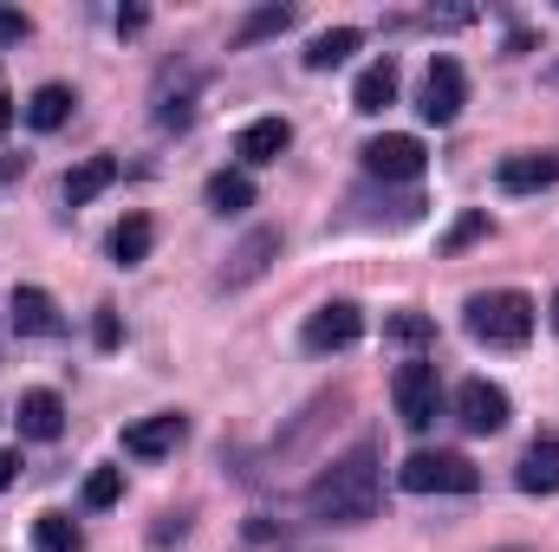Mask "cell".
<instances>
[{"label":"cell","mask_w":559,"mask_h":552,"mask_svg":"<svg viewBox=\"0 0 559 552\" xmlns=\"http://www.w3.org/2000/svg\"><path fill=\"white\" fill-rule=\"evenodd\" d=\"M481 235H488V215L475 208V215H462V221L449 228V241H442V248H449V254H462V248H468V241H481Z\"/></svg>","instance_id":"cell-26"},{"label":"cell","mask_w":559,"mask_h":552,"mask_svg":"<svg viewBox=\"0 0 559 552\" xmlns=\"http://www.w3.org/2000/svg\"><path fill=\"white\" fill-rule=\"evenodd\" d=\"M189 435V422L176 410L163 416H143V422H131L124 429V455H138V461H156V455H176V442Z\"/></svg>","instance_id":"cell-11"},{"label":"cell","mask_w":559,"mask_h":552,"mask_svg":"<svg viewBox=\"0 0 559 552\" xmlns=\"http://www.w3.org/2000/svg\"><path fill=\"white\" fill-rule=\"evenodd\" d=\"M495 182H501L508 195H540V189H554V182H559V156H547V149L508 156V163L495 169Z\"/></svg>","instance_id":"cell-13"},{"label":"cell","mask_w":559,"mask_h":552,"mask_svg":"<svg viewBox=\"0 0 559 552\" xmlns=\"http://www.w3.org/2000/svg\"><path fill=\"white\" fill-rule=\"evenodd\" d=\"M293 20H299V13H293V7H280V0H274V7H254V13L235 26V46H261V39H280Z\"/></svg>","instance_id":"cell-22"},{"label":"cell","mask_w":559,"mask_h":552,"mask_svg":"<svg viewBox=\"0 0 559 552\" xmlns=\"http://www.w3.org/2000/svg\"><path fill=\"white\" fill-rule=\"evenodd\" d=\"M150 241H156L150 215H124V221L111 228V261H118V267H138V261H150Z\"/></svg>","instance_id":"cell-21"},{"label":"cell","mask_w":559,"mask_h":552,"mask_svg":"<svg viewBox=\"0 0 559 552\" xmlns=\"http://www.w3.org/2000/svg\"><path fill=\"white\" fill-rule=\"evenodd\" d=\"M358 156H365V176H378V182H417L429 163V149L417 137H371Z\"/></svg>","instance_id":"cell-9"},{"label":"cell","mask_w":559,"mask_h":552,"mask_svg":"<svg viewBox=\"0 0 559 552\" xmlns=\"http://www.w3.org/2000/svg\"><path fill=\"white\" fill-rule=\"evenodd\" d=\"M358 46H365L358 26H332V33H319V39L306 46V72H332V65H345Z\"/></svg>","instance_id":"cell-18"},{"label":"cell","mask_w":559,"mask_h":552,"mask_svg":"<svg viewBox=\"0 0 559 552\" xmlns=\"http://www.w3.org/2000/svg\"><path fill=\"white\" fill-rule=\"evenodd\" d=\"M554 332H559V292H554Z\"/></svg>","instance_id":"cell-32"},{"label":"cell","mask_w":559,"mask_h":552,"mask_svg":"<svg viewBox=\"0 0 559 552\" xmlns=\"http://www.w3.org/2000/svg\"><path fill=\"white\" fill-rule=\"evenodd\" d=\"M554 79H559V65H554Z\"/></svg>","instance_id":"cell-33"},{"label":"cell","mask_w":559,"mask_h":552,"mask_svg":"<svg viewBox=\"0 0 559 552\" xmlns=\"http://www.w3.org/2000/svg\"><path fill=\"white\" fill-rule=\"evenodd\" d=\"M286 143H293V124H286V118H254V124H241L235 156H241V163H280Z\"/></svg>","instance_id":"cell-15"},{"label":"cell","mask_w":559,"mask_h":552,"mask_svg":"<svg viewBox=\"0 0 559 552\" xmlns=\"http://www.w3.org/2000/svg\"><path fill=\"white\" fill-rule=\"evenodd\" d=\"M508 416H514L508 391H501V384H488V377H468V384L455 391V422H462L468 435H501V429H508Z\"/></svg>","instance_id":"cell-7"},{"label":"cell","mask_w":559,"mask_h":552,"mask_svg":"<svg viewBox=\"0 0 559 552\" xmlns=\"http://www.w3.org/2000/svg\"><path fill=\"white\" fill-rule=\"evenodd\" d=\"M397 98V65L391 59H378V65H365L358 72V85H352V111H365V118H378L384 105Z\"/></svg>","instance_id":"cell-16"},{"label":"cell","mask_w":559,"mask_h":552,"mask_svg":"<svg viewBox=\"0 0 559 552\" xmlns=\"http://www.w3.org/2000/svg\"><path fill=\"white\" fill-rule=\"evenodd\" d=\"M111 182H118V156H85V163L66 176V202H72V208H85V202H92V195H105Z\"/></svg>","instance_id":"cell-17"},{"label":"cell","mask_w":559,"mask_h":552,"mask_svg":"<svg viewBox=\"0 0 559 552\" xmlns=\"http://www.w3.org/2000/svg\"><path fill=\"white\" fill-rule=\"evenodd\" d=\"M13 475H20V461H13V455H0V488H13Z\"/></svg>","instance_id":"cell-30"},{"label":"cell","mask_w":559,"mask_h":552,"mask_svg":"<svg viewBox=\"0 0 559 552\" xmlns=\"http://www.w3.org/2000/svg\"><path fill=\"white\" fill-rule=\"evenodd\" d=\"M209 208H215V215L254 208V176H248V169H215V176H209Z\"/></svg>","instance_id":"cell-19"},{"label":"cell","mask_w":559,"mask_h":552,"mask_svg":"<svg viewBox=\"0 0 559 552\" xmlns=\"http://www.w3.org/2000/svg\"><path fill=\"white\" fill-rule=\"evenodd\" d=\"M124 494V468H92L85 475V507H118Z\"/></svg>","instance_id":"cell-24"},{"label":"cell","mask_w":559,"mask_h":552,"mask_svg":"<svg viewBox=\"0 0 559 552\" xmlns=\"http://www.w3.org/2000/svg\"><path fill=\"white\" fill-rule=\"evenodd\" d=\"M397 481H404L411 494H475V488H481V468H475L468 455H455V448H417V455L397 468Z\"/></svg>","instance_id":"cell-3"},{"label":"cell","mask_w":559,"mask_h":552,"mask_svg":"<svg viewBox=\"0 0 559 552\" xmlns=\"http://www.w3.org/2000/svg\"><path fill=\"white\" fill-rule=\"evenodd\" d=\"M182 540H189V520H182V514H163V520L150 527V547H156V552H163V547H182Z\"/></svg>","instance_id":"cell-27"},{"label":"cell","mask_w":559,"mask_h":552,"mask_svg":"<svg viewBox=\"0 0 559 552\" xmlns=\"http://www.w3.org/2000/svg\"><path fill=\"white\" fill-rule=\"evenodd\" d=\"M7 124H13V98H0V137H7Z\"/></svg>","instance_id":"cell-31"},{"label":"cell","mask_w":559,"mask_h":552,"mask_svg":"<svg viewBox=\"0 0 559 552\" xmlns=\"http://www.w3.org/2000/svg\"><path fill=\"white\" fill-rule=\"evenodd\" d=\"M462 325H468V338L488 345V351H521V345L534 338V299H527V292H475V299L462 305Z\"/></svg>","instance_id":"cell-2"},{"label":"cell","mask_w":559,"mask_h":552,"mask_svg":"<svg viewBox=\"0 0 559 552\" xmlns=\"http://www.w3.org/2000/svg\"><path fill=\"white\" fill-rule=\"evenodd\" d=\"M462 105H468V79H462V65H455V59H429L423 92H417L423 124H455V118H462Z\"/></svg>","instance_id":"cell-5"},{"label":"cell","mask_w":559,"mask_h":552,"mask_svg":"<svg viewBox=\"0 0 559 552\" xmlns=\"http://www.w3.org/2000/svg\"><path fill=\"white\" fill-rule=\"evenodd\" d=\"M514 488L521 494H559V435H534L514 461Z\"/></svg>","instance_id":"cell-12"},{"label":"cell","mask_w":559,"mask_h":552,"mask_svg":"<svg viewBox=\"0 0 559 552\" xmlns=\"http://www.w3.org/2000/svg\"><path fill=\"white\" fill-rule=\"evenodd\" d=\"M92 338H98V345H105V351H111V345H118V312H111V305H105V312H98V319H92Z\"/></svg>","instance_id":"cell-29"},{"label":"cell","mask_w":559,"mask_h":552,"mask_svg":"<svg viewBox=\"0 0 559 552\" xmlns=\"http://www.w3.org/2000/svg\"><path fill=\"white\" fill-rule=\"evenodd\" d=\"M33 547L39 552H79L85 547V533H79L72 514H39V520H33Z\"/></svg>","instance_id":"cell-23"},{"label":"cell","mask_w":559,"mask_h":552,"mask_svg":"<svg viewBox=\"0 0 559 552\" xmlns=\"http://www.w3.org/2000/svg\"><path fill=\"white\" fill-rule=\"evenodd\" d=\"M7 325H13L20 338H59V332H66L52 292H39V286H13V299H7Z\"/></svg>","instance_id":"cell-10"},{"label":"cell","mask_w":559,"mask_h":552,"mask_svg":"<svg viewBox=\"0 0 559 552\" xmlns=\"http://www.w3.org/2000/svg\"><path fill=\"white\" fill-rule=\"evenodd\" d=\"M391 397H397V416H404V429H429L436 410H442V384H436V364H397V377H391Z\"/></svg>","instance_id":"cell-4"},{"label":"cell","mask_w":559,"mask_h":552,"mask_svg":"<svg viewBox=\"0 0 559 552\" xmlns=\"http://www.w3.org/2000/svg\"><path fill=\"white\" fill-rule=\"evenodd\" d=\"M358 338H365V312H358L352 299L319 305V312L306 319V332H299V345H306V351H319V358H325V351H352Z\"/></svg>","instance_id":"cell-6"},{"label":"cell","mask_w":559,"mask_h":552,"mask_svg":"<svg viewBox=\"0 0 559 552\" xmlns=\"http://www.w3.org/2000/svg\"><path fill=\"white\" fill-rule=\"evenodd\" d=\"M72 105H79L72 85H39V92L26 98V124H33V131H59V124L72 118Z\"/></svg>","instance_id":"cell-20"},{"label":"cell","mask_w":559,"mask_h":552,"mask_svg":"<svg viewBox=\"0 0 559 552\" xmlns=\"http://www.w3.org/2000/svg\"><path fill=\"white\" fill-rule=\"evenodd\" d=\"M33 33V20L20 13V7H0V46H13V39H26Z\"/></svg>","instance_id":"cell-28"},{"label":"cell","mask_w":559,"mask_h":552,"mask_svg":"<svg viewBox=\"0 0 559 552\" xmlns=\"http://www.w3.org/2000/svg\"><path fill=\"white\" fill-rule=\"evenodd\" d=\"M280 248H286V241H280V228H248V235H241V248L228 254V267H222V279H215V286H222V292L254 286V279L280 261Z\"/></svg>","instance_id":"cell-8"},{"label":"cell","mask_w":559,"mask_h":552,"mask_svg":"<svg viewBox=\"0 0 559 552\" xmlns=\"http://www.w3.org/2000/svg\"><path fill=\"white\" fill-rule=\"evenodd\" d=\"M13 422H20L26 442H59V435H66V404H59L52 391H26L20 410H13Z\"/></svg>","instance_id":"cell-14"},{"label":"cell","mask_w":559,"mask_h":552,"mask_svg":"<svg viewBox=\"0 0 559 552\" xmlns=\"http://www.w3.org/2000/svg\"><path fill=\"white\" fill-rule=\"evenodd\" d=\"M384 338H397V345H429V338H436V325H429L423 312H397V319L384 325Z\"/></svg>","instance_id":"cell-25"},{"label":"cell","mask_w":559,"mask_h":552,"mask_svg":"<svg viewBox=\"0 0 559 552\" xmlns=\"http://www.w3.org/2000/svg\"><path fill=\"white\" fill-rule=\"evenodd\" d=\"M378 501H384V455H378V442L345 448V455H338L332 468H319L312 488H306V514H312L319 527H365V520L378 514Z\"/></svg>","instance_id":"cell-1"}]
</instances>
